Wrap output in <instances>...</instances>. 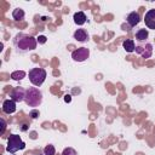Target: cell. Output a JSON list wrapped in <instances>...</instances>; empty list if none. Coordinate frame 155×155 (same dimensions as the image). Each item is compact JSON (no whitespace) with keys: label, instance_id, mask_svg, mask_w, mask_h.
Wrapping results in <instances>:
<instances>
[{"label":"cell","instance_id":"1","mask_svg":"<svg viewBox=\"0 0 155 155\" xmlns=\"http://www.w3.org/2000/svg\"><path fill=\"white\" fill-rule=\"evenodd\" d=\"M36 44H38V40L34 36L24 34V33L17 34L13 39V46H15L16 51L19 53H25V52L35 50Z\"/></svg>","mask_w":155,"mask_h":155},{"label":"cell","instance_id":"2","mask_svg":"<svg viewBox=\"0 0 155 155\" xmlns=\"http://www.w3.org/2000/svg\"><path fill=\"white\" fill-rule=\"evenodd\" d=\"M24 101H25L27 105H29V107H38L42 102V93L36 87H29L25 91Z\"/></svg>","mask_w":155,"mask_h":155},{"label":"cell","instance_id":"3","mask_svg":"<svg viewBox=\"0 0 155 155\" xmlns=\"http://www.w3.org/2000/svg\"><path fill=\"white\" fill-rule=\"evenodd\" d=\"M24 148H25V143L22 140V138L18 134H10L7 139V147H6V150L8 153L13 154L17 150H22Z\"/></svg>","mask_w":155,"mask_h":155},{"label":"cell","instance_id":"4","mask_svg":"<svg viewBox=\"0 0 155 155\" xmlns=\"http://www.w3.org/2000/svg\"><path fill=\"white\" fill-rule=\"evenodd\" d=\"M46 79V70L44 68H33L29 71V80L34 86H41Z\"/></svg>","mask_w":155,"mask_h":155},{"label":"cell","instance_id":"5","mask_svg":"<svg viewBox=\"0 0 155 155\" xmlns=\"http://www.w3.org/2000/svg\"><path fill=\"white\" fill-rule=\"evenodd\" d=\"M136 52L142 56L143 58H149L153 53V45L148 41H144V42H138L136 45Z\"/></svg>","mask_w":155,"mask_h":155},{"label":"cell","instance_id":"6","mask_svg":"<svg viewBox=\"0 0 155 155\" xmlns=\"http://www.w3.org/2000/svg\"><path fill=\"white\" fill-rule=\"evenodd\" d=\"M88 56H90V50L86 47H80V48L73 51V53H71V58L76 62H84L88 58Z\"/></svg>","mask_w":155,"mask_h":155},{"label":"cell","instance_id":"7","mask_svg":"<svg viewBox=\"0 0 155 155\" xmlns=\"http://www.w3.org/2000/svg\"><path fill=\"white\" fill-rule=\"evenodd\" d=\"M25 91H27V90H24L23 87H15V88L11 91V93H10V98H11L12 101H15L16 103H17V102H22V101H24Z\"/></svg>","mask_w":155,"mask_h":155},{"label":"cell","instance_id":"8","mask_svg":"<svg viewBox=\"0 0 155 155\" xmlns=\"http://www.w3.org/2000/svg\"><path fill=\"white\" fill-rule=\"evenodd\" d=\"M144 22L149 29L155 30V8L148 10V12L145 13V17H144Z\"/></svg>","mask_w":155,"mask_h":155},{"label":"cell","instance_id":"9","mask_svg":"<svg viewBox=\"0 0 155 155\" xmlns=\"http://www.w3.org/2000/svg\"><path fill=\"white\" fill-rule=\"evenodd\" d=\"M2 111L6 113V114H12V113H15V111H16V102L12 101L11 98L4 101V103H2Z\"/></svg>","mask_w":155,"mask_h":155},{"label":"cell","instance_id":"10","mask_svg":"<svg viewBox=\"0 0 155 155\" xmlns=\"http://www.w3.org/2000/svg\"><path fill=\"white\" fill-rule=\"evenodd\" d=\"M140 22V16L138 12H131L127 16V23L130 27H136Z\"/></svg>","mask_w":155,"mask_h":155},{"label":"cell","instance_id":"11","mask_svg":"<svg viewBox=\"0 0 155 155\" xmlns=\"http://www.w3.org/2000/svg\"><path fill=\"white\" fill-rule=\"evenodd\" d=\"M74 39L80 41V42H84L88 39V34L85 29H78L75 33H74Z\"/></svg>","mask_w":155,"mask_h":155},{"label":"cell","instance_id":"12","mask_svg":"<svg viewBox=\"0 0 155 155\" xmlns=\"http://www.w3.org/2000/svg\"><path fill=\"white\" fill-rule=\"evenodd\" d=\"M148 36H149V31H148L147 29H138V31L136 33V39H137L138 42H144V41H147Z\"/></svg>","mask_w":155,"mask_h":155},{"label":"cell","instance_id":"13","mask_svg":"<svg viewBox=\"0 0 155 155\" xmlns=\"http://www.w3.org/2000/svg\"><path fill=\"white\" fill-rule=\"evenodd\" d=\"M86 15L82 12V11H79V12H76L75 15H74V22H75V24H78V25H82L85 22H86Z\"/></svg>","mask_w":155,"mask_h":155},{"label":"cell","instance_id":"14","mask_svg":"<svg viewBox=\"0 0 155 155\" xmlns=\"http://www.w3.org/2000/svg\"><path fill=\"white\" fill-rule=\"evenodd\" d=\"M122 46L125 48L126 52H133L134 48H136V45H134V41L132 39H126L124 42H122Z\"/></svg>","mask_w":155,"mask_h":155},{"label":"cell","instance_id":"15","mask_svg":"<svg viewBox=\"0 0 155 155\" xmlns=\"http://www.w3.org/2000/svg\"><path fill=\"white\" fill-rule=\"evenodd\" d=\"M12 17L15 21H22L24 18V11L22 8H15L12 11Z\"/></svg>","mask_w":155,"mask_h":155},{"label":"cell","instance_id":"16","mask_svg":"<svg viewBox=\"0 0 155 155\" xmlns=\"http://www.w3.org/2000/svg\"><path fill=\"white\" fill-rule=\"evenodd\" d=\"M24 76H25V73H24L23 70H16V71H13V73L11 74V78H12L13 80H16V81L22 80Z\"/></svg>","mask_w":155,"mask_h":155},{"label":"cell","instance_id":"17","mask_svg":"<svg viewBox=\"0 0 155 155\" xmlns=\"http://www.w3.org/2000/svg\"><path fill=\"white\" fill-rule=\"evenodd\" d=\"M44 154H45V155H54V154H56V149H54V147H53L52 144L46 145V147L44 148Z\"/></svg>","mask_w":155,"mask_h":155},{"label":"cell","instance_id":"18","mask_svg":"<svg viewBox=\"0 0 155 155\" xmlns=\"http://www.w3.org/2000/svg\"><path fill=\"white\" fill-rule=\"evenodd\" d=\"M62 155H78V154H76L75 149H73V148H65V149L63 150Z\"/></svg>","mask_w":155,"mask_h":155},{"label":"cell","instance_id":"19","mask_svg":"<svg viewBox=\"0 0 155 155\" xmlns=\"http://www.w3.org/2000/svg\"><path fill=\"white\" fill-rule=\"evenodd\" d=\"M29 116H30L31 119H36V117L39 116V110H36V109H33V110H30V113H29Z\"/></svg>","mask_w":155,"mask_h":155},{"label":"cell","instance_id":"20","mask_svg":"<svg viewBox=\"0 0 155 155\" xmlns=\"http://www.w3.org/2000/svg\"><path fill=\"white\" fill-rule=\"evenodd\" d=\"M0 122H1V131H0V134H4L5 130H6V122L4 119H0Z\"/></svg>","mask_w":155,"mask_h":155},{"label":"cell","instance_id":"21","mask_svg":"<svg viewBox=\"0 0 155 155\" xmlns=\"http://www.w3.org/2000/svg\"><path fill=\"white\" fill-rule=\"evenodd\" d=\"M46 39H47V38H46L45 35H40L39 38H36V40H38L39 44H45V42H46Z\"/></svg>","mask_w":155,"mask_h":155},{"label":"cell","instance_id":"22","mask_svg":"<svg viewBox=\"0 0 155 155\" xmlns=\"http://www.w3.org/2000/svg\"><path fill=\"white\" fill-rule=\"evenodd\" d=\"M64 101L69 103V102L71 101V97H70V94H65V96H64Z\"/></svg>","mask_w":155,"mask_h":155},{"label":"cell","instance_id":"23","mask_svg":"<svg viewBox=\"0 0 155 155\" xmlns=\"http://www.w3.org/2000/svg\"><path fill=\"white\" fill-rule=\"evenodd\" d=\"M28 130V125H23V127H22V131H27Z\"/></svg>","mask_w":155,"mask_h":155},{"label":"cell","instance_id":"24","mask_svg":"<svg viewBox=\"0 0 155 155\" xmlns=\"http://www.w3.org/2000/svg\"><path fill=\"white\" fill-rule=\"evenodd\" d=\"M39 155H45V154H39Z\"/></svg>","mask_w":155,"mask_h":155}]
</instances>
